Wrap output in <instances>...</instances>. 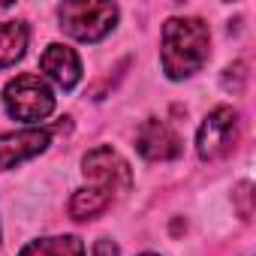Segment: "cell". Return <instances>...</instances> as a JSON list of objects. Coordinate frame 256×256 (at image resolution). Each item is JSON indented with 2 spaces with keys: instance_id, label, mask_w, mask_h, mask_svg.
Masks as SVG:
<instances>
[{
  "instance_id": "4fadbf2b",
  "label": "cell",
  "mask_w": 256,
  "mask_h": 256,
  "mask_svg": "<svg viewBox=\"0 0 256 256\" xmlns=\"http://www.w3.org/2000/svg\"><path fill=\"white\" fill-rule=\"evenodd\" d=\"M94 256H120V250H118V244L112 238H100L94 244Z\"/></svg>"
},
{
  "instance_id": "6da1fadb",
  "label": "cell",
  "mask_w": 256,
  "mask_h": 256,
  "mask_svg": "<svg viewBox=\"0 0 256 256\" xmlns=\"http://www.w3.org/2000/svg\"><path fill=\"white\" fill-rule=\"evenodd\" d=\"M211 30L202 18H169L160 40V64L172 82L190 78L208 60Z\"/></svg>"
},
{
  "instance_id": "9a60e30c",
  "label": "cell",
  "mask_w": 256,
  "mask_h": 256,
  "mask_svg": "<svg viewBox=\"0 0 256 256\" xmlns=\"http://www.w3.org/2000/svg\"><path fill=\"white\" fill-rule=\"evenodd\" d=\"M10 10V4H0V12H6Z\"/></svg>"
},
{
  "instance_id": "3957f363",
  "label": "cell",
  "mask_w": 256,
  "mask_h": 256,
  "mask_svg": "<svg viewBox=\"0 0 256 256\" xmlns=\"http://www.w3.org/2000/svg\"><path fill=\"white\" fill-rule=\"evenodd\" d=\"M64 34H70L78 42H100L102 36L112 34L118 22V6L114 4H94V0H72L58 10Z\"/></svg>"
},
{
  "instance_id": "52a82bcc",
  "label": "cell",
  "mask_w": 256,
  "mask_h": 256,
  "mask_svg": "<svg viewBox=\"0 0 256 256\" xmlns=\"http://www.w3.org/2000/svg\"><path fill=\"white\" fill-rule=\"evenodd\" d=\"M136 148L145 160L151 163H166V160H175L181 157V136L172 130V126L160 118H148L139 133H136Z\"/></svg>"
},
{
  "instance_id": "2e32d148",
  "label": "cell",
  "mask_w": 256,
  "mask_h": 256,
  "mask_svg": "<svg viewBox=\"0 0 256 256\" xmlns=\"http://www.w3.org/2000/svg\"><path fill=\"white\" fill-rule=\"evenodd\" d=\"M142 256H157V253H142Z\"/></svg>"
},
{
  "instance_id": "7c38bea8",
  "label": "cell",
  "mask_w": 256,
  "mask_h": 256,
  "mask_svg": "<svg viewBox=\"0 0 256 256\" xmlns=\"http://www.w3.org/2000/svg\"><path fill=\"white\" fill-rule=\"evenodd\" d=\"M244 78H247V72H244V64H232L229 70H226V76H223V88L226 90H241V84H244Z\"/></svg>"
},
{
  "instance_id": "7a4b0ae2",
  "label": "cell",
  "mask_w": 256,
  "mask_h": 256,
  "mask_svg": "<svg viewBox=\"0 0 256 256\" xmlns=\"http://www.w3.org/2000/svg\"><path fill=\"white\" fill-rule=\"evenodd\" d=\"M4 108H6L10 118L24 120V124L46 120L54 112V90L36 72H22V76L6 82V88H4Z\"/></svg>"
},
{
  "instance_id": "30bf717a",
  "label": "cell",
  "mask_w": 256,
  "mask_h": 256,
  "mask_svg": "<svg viewBox=\"0 0 256 256\" xmlns=\"http://www.w3.org/2000/svg\"><path fill=\"white\" fill-rule=\"evenodd\" d=\"M18 256H84V244L76 235H54V238H36L22 247Z\"/></svg>"
},
{
  "instance_id": "ba28073f",
  "label": "cell",
  "mask_w": 256,
  "mask_h": 256,
  "mask_svg": "<svg viewBox=\"0 0 256 256\" xmlns=\"http://www.w3.org/2000/svg\"><path fill=\"white\" fill-rule=\"evenodd\" d=\"M40 70L64 90H72L78 82H82V60L78 54L70 48V46H60V42H52L42 58H40Z\"/></svg>"
},
{
  "instance_id": "5b68a950",
  "label": "cell",
  "mask_w": 256,
  "mask_h": 256,
  "mask_svg": "<svg viewBox=\"0 0 256 256\" xmlns=\"http://www.w3.org/2000/svg\"><path fill=\"white\" fill-rule=\"evenodd\" d=\"M238 142V112L232 106H217L214 112H208V118L202 120L199 133H196V151L205 163L226 157Z\"/></svg>"
},
{
  "instance_id": "8fae6325",
  "label": "cell",
  "mask_w": 256,
  "mask_h": 256,
  "mask_svg": "<svg viewBox=\"0 0 256 256\" xmlns=\"http://www.w3.org/2000/svg\"><path fill=\"white\" fill-rule=\"evenodd\" d=\"M112 199L114 196L106 193V190H100V187H82L70 199V214L76 220H94V217H100L112 205Z\"/></svg>"
},
{
  "instance_id": "9c48e42d",
  "label": "cell",
  "mask_w": 256,
  "mask_h": 256,
  "mask_svg": "<svg viewBox=\"0 0 256 256\" xmlns=\"http://www.w3.org/2000/svg\"><path fill=\"white\" fill-rule=\"evenodd\" d=\"M30 30L24 22H0V70L24 58Z\"/></svg>"
},
{
  "instance_id": "277c9868",
  "label": "cell",
  "mask_w": 256,
  "mask_h": 256,
  "mask_svg": "<svg viewBox=\"0 0 256 256\" xmlns=\"http://www.w3.org/2000/svg\"><path fill=\"white\" fill-rule=\"evenodd\" d=\"M82 172H84V178L94 181V187L112 193L114 199L130 193V187H133L130 163H126L112 145H96L94 151H88L84 160H82Z\"/></svg>"
},
{
  "instance_id": "8992f818",
  "label": "cell",
  "mask_w": 256,
  "mask_h": 256,
  "mask_svg": "<svg viewBox=\"0 0 256 256\" xmlns=\"http://www.w3.org/2000/svg\"><path fill=\"white\" fill-rule=\"evenodd\" d=\"M64 124L58 126H34V130H18V133H6L0 136V172H6L36 154H42L52 145L54 130H60Z\"/></svg>"
},
{
  "instance_id": "5bb4252c",
  "label": "cell",
  "mask_w": 256,
  "mask_h": 256,
  "mask_svg": "<svg viewBox=\"0 0 256 256\" xmlns=\"http://www.w3.org/2000/svg\"><path fill=\"white\" fill-rule=\"evenodd\" d=\"M238 199H241V202H247V199H250V184H241V190H238ZM241 217H250V211H247V205L241 208Z\"/></svg>"
}]
</instances>
